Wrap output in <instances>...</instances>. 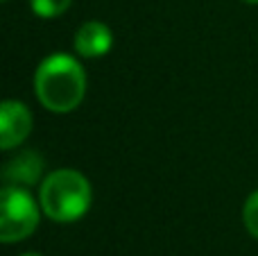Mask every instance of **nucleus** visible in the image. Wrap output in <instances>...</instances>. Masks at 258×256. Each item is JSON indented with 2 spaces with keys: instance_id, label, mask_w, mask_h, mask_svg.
<instances>
[{
  "instance_id": "nucleus-9",
  "label": "nucleus",
  "mask_w": 258,
  "mask_h": 256,
  "mask_svg": "<svg viewBox=\"0 0 258 256\" xmlns=\"http://www.w3.org/2000/svg\"><path fill=\"white\" fill-rule=\"evenodd\" d=\"M21 256H41V254H36V252H27V254H21Z\"/></svg>"
},
{
  "instance_id": "nucleus-5",
  "label": "nucleus",
  "mask_w": 258,
  "mask_h": 256,
  "mask_svg": "<svg viewBox=\"0 0 258 256\" xmlns=\"http://www.w3.org/2000/svg\"><path fill=\"white\" fill-rule=\"evenodd\" d=\"M113 48V32L102 21H86L75 34V52L84 59H100Z\"/></svg>"
},
{
  "instance_id": "nucleus-7",
  "label": "nucleus",
  "mask_w": 258,
  "mask_h": 256,
  "mask_svg": "<svg viewBox=\"0 0 258 256\" xmlns=\"http://www.w3.org/2000/svg\"><path fill=\"white\" fill-rule=\"evenodd\" d=\"M73 0H30V7L41 18H57L68 12Z\"/></svg>"
},
{
  "instance_id": "nucleus-2",
  "label": "nucleus",
  "mask_w": 258,
  "mask_h": 256,
  "mask_svg": "<svg viewBox=\"0 0 258 256\" xmlns=\"http://www.w3.org/2000/svg\"><path fill=\"white\" fill-rule=\"evenodd\" d=\"M93 202L91 181L73 168H59L50 172L39 188L41 211L54 222H77L84 218Z\"/></svg>"
},
{
  "instance_id": "nucleus-1",
  "label": "nucleus",
  "mask_w": 258,
  "mask_h": 256,
  "mask_svg": "<svg viewBox=\"0 0 258 256\" xmlns=\"http://www.w3.org/2000/svg\"><path fill=\"white\" fill-rule=\"evenodd\" d=\"M34 93L52 113H71L86 95V73L73 54L52 52L36 66Z\"/></svg>"
},
{
  "instance_id": "nucleus-4",
  "label": "nucleus",
  "mask_w": 258,
  "mask_h": 256,
  "mask_svg": "<svg viewBox=\"0 0 258 256\" xmlns=\"http://www.w3.org/2000/svg\"><path fill=\"white\" fill-rule=\"evenodd\" d=\"M32 132V111L27 104L18 102V100H5L0 104V148L14 150Z\"/></svg>"
},
{
  "instance_id": "nucleus-11",
  "label": "nucleus",
  "mask_w": 258,
  "mask_h": 256,
  "mask_svg": "<svg viewBox=\"0 0 258 256\" xmlns=\"http://www.w3.org/2000/svg\"><path fill=\"white\" fill-rule=\"evenodd\" d=\"M3 3H7V0H3Z\"/></svg>"
},
{
  "instance_id": "nucleus-10",
  "label": "nucleus",
  "mask_w": 258,
  "mask_h": 256,
  "mask_svg": "<svg viewBox=\"0 0 258 256\" xmlns=\"http://www.w3.org/2000/svg\"><path fill=\"white\" fill-rule=\"evenodd\" d=\"M242 3H249V5H258V0H242Z\"/></svg>"
},
{
  "instance_id": "nucleus-8",
  "label": "nucleus",
  "mask_w": 258,
  "mask_h": 256,
  "mask_svg": "<svg viewBox=\"0 0 258 256\" xmlns=\"http://www.w3.org/2000/svg\"><path fill=\"white\" fill-rule=\"evenodd\" d=\"M242 220H245V227L254 238H258V190L247 198L245 209H242Z\"/></svg>"
},
{
  "instance_id": "nucleus-3",
  "label": "nucleus",
  "mask_w": 258,
  "mask_h": 256,
  "mask_svg": "<svg viewBox=\"0 0 258 256\" xmlns=\"http://www.w3.org/2000/svg\"><path fill=\"white\" fill-rule=\"evenodd\" d=\"M41 220L39 204L23 186L7 184L0 190V240L21 243L36 231Z\"/></svg>"
},
{
  "instance_id": "nucleus-6",
  "label": "nucleus",
  "mask_w": 258,
  "mask_h": 256,
  "mask_svg": "<svg viewBox=\"0 0 258 256\" xmlns=\"http://www.w3.org/2000/svg\"><path fill=\"white\" fill-rule=\"evenodd\" d=\"M43 157L34 150H23L12 157L3 168V179L12 186H34L43 175Z\"/></svg>"
}]
</instances>
